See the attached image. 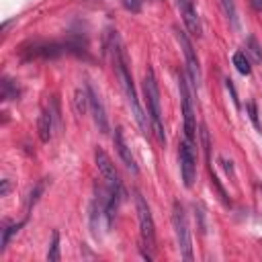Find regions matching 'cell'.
I'll use <instances>...</instances> for the list:
<instances>
[{"instance_id":"cell-15","label":"cell","mask_w":262,"mask_h":262,"mask_svg":"<svg viewBox=\"0 0 262 262\" xmlns=\"http://www.w3.org/2000/svg\"><path fill=\"white\" fill-rule=\"evenodd\" d=\"M90 108V100H88V88H78L74 94V111L78 115H84V111Z\"/></svg>"},{"instance_id":"cell-9","label":"cell","mask_w":262,"mask_h":262,"mask_svg":"<svg viewBox=\"0 0 262 262\" xmlns=\"http://www.w3.org/2000/svg\"><path fill=\"white\" fill-rule=\"evenodd\" d=\"M192 143L190 141H182L178 145V164H180V176L186 188H190L194 184V174H196V158L192 151Z\"/></svg>"},{"instance_id":"cell-7","label":"cell","mask_w":262,"mask_h":262,"mask_svg":"<svg viewBox=\"0 0 262 262\" xmlns=\"http://www.w3.org/2000/svg\"><path fill=\"white\" fill-rule=\"evenodd\" d=\"M174 33H176V41L180 43V49H182V53H184L186 72H188V76H190V82H192L194 88H199V86H201V66H199L196 51H194V47H192V43H190V39H188V35H186L184 31L174 29Z\"/></svg>"},{"instance_id":"cell-14","label":"cell","mask_w":262,"mask_h":262,"mask_svg":"<svg viewBox=\"0 0 262 262\" xmlns=\"http://www.w3.org/2000/svg\"><path fill=\"white\" fill-rule=\"evenodd\" d=\"M244 47H246V51H244V53H246V55H248V57H250L254 63H260V61H262V49H260L258 41H256L252 35L246 39Z\"/></svg>"},{"instance_id":"cell-23","label":"cell","mask_w":262,"mask_h":262,"mask_svg":"<svg viewBox=\"0 0 262 262\" xmlns=\"http://www.w3.org/2000/svg\"><path fill=\"white\" fill-rule=\"evenodd\" d=\"M121 4H123V8L129 10V12H139L143 0H121Z\"/></svg>"},{"instance_id":"cell-22","label":"cell","mask_w":262,"mask_h":262,"mask_svg":"<svg viewBox=\"0 0 262 262\" xmlns=\"http://www.w3.org/2000/svg\"><path fill=\"white\" fill-rule=\"evenodd\" d=\"M219 4H221V8H223L225 16H227L229 20H235V4H233V0H219Z\"/></svg>"},{"instance_id":"cell-25","label":"cell","mask_w":262,"mask_h":262,"mask_svg":"<svg viewBox=\"0 0 262 262\" xmlns=\"http://www.w3.org/2000/svg\"><path fill=\"white\" fill-rule=\"evenodd\" d=\"M225 88H227V92L231 94V100H233V104H235V108H239V98H237V92H235V88H233V82L227 78L225 80Z\"/></svg>"},{"instance_id":"cell-21","label":"cell","mask_w":262,"mask_h":262,"mask_svg":"<svg viewBox=\"0 0 262 262\" xmlns=\"http://www.w3.org/2000/svg\"><path fill=\"white\" fill-rule=\"evenodd\" d=\"M246 111H248V117H250V121L254 123L256 131H260V133H262V125H260V119H258V108H256V102H254V100H248Z\"/></svg>"},{"instance_id":"cell-1","label":"cell","mask_w":262,"mask_h":262,"mask_svg":"<svg viewBox=\"0 0 262 262\" xmlns=\"http://www.w3.org/2000/svg\"><path fill=\"white\" fill-rule=\"evenodd\" d=\"M111 57H113L115 76H117V80L123 88V94L127 98V104H129L131 113H133L141 133L149 135V117L139 104V98H137V92H135V86H133V78H131L129 68H127V57H125V51H123V45H121V39H119L117 33L113 35V41H111Z\"/></svg>"},{"instance_id":"cell-3","label":"cell","mask_w":262,"mask_h":262,"mask_svg":"<svg viewBox=\"0 0 262 262\" xmlns=\"http://www.w3.org/2000/svg\"><path fill=\"white\" fill-rule=\"evenodd\" d=\"M135 207H137V219H139V233H141V254L143 258L151 260L154 250H156V225L154 217L149 211L147 201L141 196V192H135Z\"/></svg>"},{"instance_id":"cell-12","label":"cell","mask_w":262,"mask_h":262,"mask_svg":"<svg viewBox=\"0 0 262 262\" xmlns=\"http://www.w3.org/2000/svg\"><path fill=\"white\" fill-rule=\"evenodd\" d=\"M113 141H115V149H117V154L121 156L123 164H125L133 174H137L139 170H137V164H135V160H133V156H131V149H129V145H127V141H125L123 127H117V129H115V137H113Z\"/></svg>"},{"instance_id":"cell-17","label":"cell","mask_w":262,"mask_h":262,"mask_svg":"<svg viewBox=\"0 0 262 262\" xmlns=\"http://www.w3.org/2000/svg\"><path fill=\"white\" fill-rule=\"evenodd\" d=\"M25 225V221H18V223H10V225H6L4 229H2V242H0V252H4L6 250V246H8V242H10V237L14 235V233H18V229Z\"/></svg>"},{"instance_id":"cell-5","label":"cell","mask_w":262,"mask_h":262,"mask_svg":"<svg viewBox=\"0 0 262 262\" xmlns=\"http://www.w3.org/2000/svg\"><path fill=\"white\" fill-rule=\"evenodd\" d=\"M66 51V45L53 41H29L20 47V57L25 61L31 59H55Z\"/></svg>"},{"instance_id":"cell-10","label":"cell","mask_w":262,"mask_h":262,"mask_svg":"<svg viewBox=\"0 0 262 262\" xmlns=\"http://www.w3.org/2000/svg\"><path fill=\"white\" fill-rule=\"evenodd\" d=\"M178 10H180V16L184 20L186 31L192 37H201L203 27H201V20H199L196 8H194V0H178Z\"/></svg>"},{"instance_id":"cell-4","label":"cell","mask_w":262,"mask_h":262,"mask_svg":"<svg viewBox=\"0 0 262 262\" xmlns=\"http://www.w3.org/2000/svg\"><path fill=\"white\" fill-rule=\"evenodd\" d=\"M172 227H174V235L180 248V254L184 260H192V246H190V231H188V221H186V213L184 207L176 201L172 205Z\"/></svg>"},{"instance_id":"cell-20","label":"cell","mask_w":262,"mask_h":262,"mask_svg":"<svg viewBox=\"0 0 262 262\" xmlns=\"http://www.w3.org/2000/svg\"><path fill=\"white\" fill-rule=\"evenodd\" d=\"M47 260L49 262L59 260V233L57 231H53V235H51V246H49V252H47Z\"/></svg>"},{"instance_id":"cell-26","label":"cell","mask_w":262,"mask_h":262,"mask_svg":"<svg viewBox=\"0 0 262 262\" xmlns=\"http://www.w3.org/2000/svg\"><path fill=\"white\" fill-rule=\"evenodd\" d=\"M8 188H10V182H8V180H2V188H0V196H6V192H8Z\"/></svg>"},{"instance_id":"cell-18","label":"cell","mask_w":262,"mask_h":262,"mask_svg":"<svg viewBox=\"0 0 262 262\" xmlns=\"http://www.w3.org/2000/svg\"><path fill=\"white\" fill-rule=\"evenodd\" d=\"M2 98H4V100H14V98H18V88H16V84H14L12 80H8V78L2 80Z\"/></svg>"},{"instance_id":"cell-11","label":"cell","mask_w":262,"mask_h":262,"mask_svg":"<svg viewBox=\"0 0 262 262\" xmlns=\"http://www.w3.org/2000/svg\"><path fill=\"white\" fill-rule=\"evenodd\" d=\"M88 88V100H90V113H92V119L98 127L100 133H106L108 131V119H106V111H104V104L100 100V94L92 88V84L86 86Z\"/></svg>"},{"instance_id":"cell-19","label":"cell","mask_w":262,"mask_h":262,"mask_svg":"<svg viewBox=\"0 0 262 262\" xmlns=\"http://www.w3.org/2000/svg\"><path fill=\"white\" fill-rule=\"evenodd\" d=\"M45 184H47V180H39L37 184H35V188L31 190V194H29V201H27V209L31 211L35 205H37V201H39V196L43 194V190H45Z\"/></svg>"},{"instance_id":"cell-8","label":"cell","mask_w":262,"mask_h":262,"mask_svg":"<svg viewBox=\"0 0 262 262\" xmlns=\"http://www.w3.org/2000/svg\"><path fill=\"white\" fill-rule=\"evenodd\" d=\"M178 90H180V104H182V117H184V135H186V141L194 145L196 143V121H194V111L190 104V90L182 76L178 80Z\"/></svg>"},{"instance_id":"cell-13","label":"cell","mask_w":262,"mask_h":262,"mask_svg":"<svg viewBox=\"0 0 262 262\" xmlns=\"http://www.w3.org/2000/svg\"><path fill=\"white\" fill-rule=\"evenodd\" d=\"M55 127H57V125H55V119H53V115H51L49 106H47V108H43V111H41V115H39V121H37L39 139H41L43 143H47V141L53 137Z\"/></svg>"},{"instance_id":"cell-27","label":"cell","mask_w":262,"mask_h":262,"mask_svg":"<svg viewBox=\"0 0 262 262\" xmlns=\"http://www.w3.org/2000/svg\"><path fill=\"white\" fill-rule=\"evenodd\" d=\"M250 4L254 10H262V0H250Z\"/></svg>"},{"instance_id":"cell-16","label":"cell","mask_w":262,"mask_h":262,"mask_svg":"<svg viewBox=\"0 0 262 262\" xmlns=\"http://www.w3.org/2000/svg\"><path fill=\"white\" fill-rule=\"evenodd\" d=\"M233 66H235V70H237L239 74H244V76H250V74H252L250 57H248L244 51H237V53H233Z\"/></svg>"},{"instance_id":"cell-6","label":"cell","mask_w":262,"mask_h":262,"mask_svg":"<svg viewBox=\"0 0 262 262\" xmlns=\"http://www.w3.org/2000/svg\"><path fill=\"white\" fill-rule=\"evenodd\" d=\"M94 160H96L98 172H100L102 180L106 182V186H108V188H111L115 194H119V196L123 199L125 190H123V184H121L119 172L115 170V164L111 162V158L106 156V151H104V149H100V147H96V149H94Z\"/></svg>"},{"instance_id":"cell-2","label":"cell","mask_w":262,"mask_h":262,"mask_svg":"<svg viewBox=\"0 0 262 262\" xmlns=\"http://www.w3.org/2000/svg\"><path fill=\"white\" fill-rule=\"evenodd\" d=\"M143 96H145V113L149 117L151 129L158 137V141L164 145L166 143V133H164V125H162V113H160V90H158V82H156V74L151 68L145 70L143 76Z\"/></svg>"},{"instance_id":"cell-24","label":"cell","mask_w":262,"mask_h":262,"mask_svg":"<svg viewBox=\"0 0 262 262\" xmlns=\"http://www.w3.org/2000/svg\"><path fill=\"white\" fill-rule=\"evenodd\" d=\"M219 162H221V166H223V170H225V174L233 180L235 178V172H233V162L231 160H227V158H219Z\"/></svg>"}]
</instances>
